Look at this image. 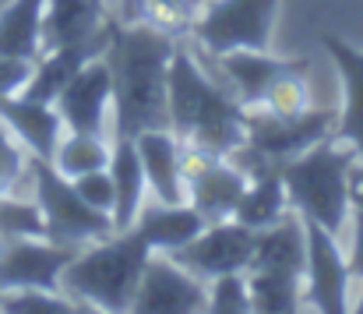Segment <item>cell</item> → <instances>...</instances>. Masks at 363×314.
Listing matches in <instances>:
<instances>
[{"instance_id": "obj_1", "label": "cell", "mask_w": 363, "mask_h": 314, "mask_svg": "<svg viewBox=\"0 0 363 314\" xmlns=\"http://www.w3.org/2000/svg\"><path fill=\"white\" fill-rule=\"evenodd\" d=\"M177 39L141 25L110 18V36L103 60L113 75V134L138 138L152 127H169L166 89H169V60Z\"/></svg>"}, {"instance_id": "obj_2", "label": "cell", "mask_w": 363, "mask_h": 314, "mask_svg": "<svg viewBox=\"0 0 363 314\" xmlns=\"http://www.w3.org/2000/svg\"><path fill=\"white\" fill-rule=\"evenodd\" d=\"M166 117L169 131L208 156L230 159L243 145L247 109L237 103L230 85H219L205 64L201 50L191 39H177L169 60V89H166Z\"/></svg>"}, {"instance_id": "obj_3", "label": "cell", "mask_w": 363, "mask_h": 314, "mask_svg": "<svg viewBox=\"0 0 363 314\" xmlns=\"http://www.w3.org/2000/svg\"><path fill=\"white\" fill-rule=\"evenodd\" d=\"M148 254H152V247L141 240V233L134 226L113 229L110 237L74 251V258L60 272V293L74 308L130 311V301L138 293Z\"/></svg>"}, {"instance_id": "obj_4", "label": "cell", "mask_w": 363, "mask_h": 314, "mask_svg": "<svg viewBox=\"0 0 363 314\" xmlns=\"http://www.w3.org/2000/svg\"><path fill=\"white\" fill-rule=\"evenodd\" d=\"M360 156L339 141V138H325L318 145H311L307 152L279 163L282 180H286V195H289V209L300 219H311L318 226H325L328 233H342L350 226V170Z\"/></svg>"}, {"instance_id": "obj_5", "label": "cell", "mask_w": 363, "mask_h": 314, "mask_svg": "<svg viewBox=\"0 0 363 314\" xmlns=\"http://www.w3.org/2000/svg\"><path fill=\"white\" fill-rule=\"evenodd\" d=\"M335 131V113L332 109H303L293 117H279L268 109H247V134L243 145L230 156L243 173H257L264 166H279L311 145L325 141Z\"/></svg>"}, {"instance_id": "obj_6", "label": "cell", "mask_w": 363, "mask_h": 314, "mask_svg": "<svg viewBox=\"0 0 363 314\" xmlns=\"http://www.w3.org/2000/svg\"><path fill=\"white\" fill-rule=\"evenodd\" d=\"M28 184H32V198L39 202L43 219H46V237L57 240V244H67V247H85V244H96L103 237H110L117 226L106 212L92 209L71 177H64L50 159H39L32 156L28 159Z\"/></svg>"}, {"instance_id": "obj_7", "label": "cell", "mask_w": 363, "mask_h": 314, "mask_svg": "<svg viewBox=\"0 0 363 314\" xmlns=\"http://www.w3.org/2000/svg\"><path fill=\"white\" fill-rule=\"evenodd\" d=\"M275 14L279 0H205L187 39L208 57L233 50H268Z\"/></svg>"}, {"instance_id": "obj_8", "label": "cell", "mask_w": 363, "mask_h": 314, "mask_svg": "<svg viewBox=\"0 0 363 314\" xmlns=\"http://www.w3.org/2000/svg\"><path fill=\"white\" fill-rule=\"evenodd\" d=\"M307 233V265H303V308H314L321 314H342L353 308L350 286V261L339 247V237L325 226L303 219Z\"/></svg>"}, {"instance_id": "obj_9", "label": "cell", "mask_w": 363, "mask_h": 314, "mask_svg": "<svg viewBox=\"0 0 363 314\" xmlns=\"http://www.w3.org/2000/svg\"><path fill=\"white\" fill-rule=\"evenodd\" d=\"M180 173H184V191L187 202L205 215V222L233 219V209L247 188V173L233 159L208 156L194 145H184L180 152Z\"/></svg>"}, {"instance_id": "obj_10", "label": "cell", "mask_w": 363, "mask_h": 314, "mask_svg": "<svg viewBox=\"0 0 363 314\" xmlns=\"http://www.w3.org/2000/svg\"><path fill=\"white\" fill-rule=\"evenodd\" d=\"M130 311H141V314L208 311V286L191 269H184L173 254L152 251L148 265L141 272L138 293L130 301Z\"/></svg>"}, {"instance_id": "obj_11", "label": "cell", "mask_w": 363, "mask_h": 314, "mask_svg": "<svg viewBox=\"0 0 363 314\" xmlns=\"http://www.w3.org/2000/svg\"><path fill=\"white\" fill-rule=\"evenodd\" d=\"M74 251L50 237H0V293L60 290V272Z\"/></svg>"}, {"instance_id": "obj_12", "label": "cell", "mask_w": 363, "mask_h": 314, "mask_svg": "<svg viewBox=\"0 0 363 314\" xmlns=\"http://www.w3.org/2000/svg\"><path fill=\"white\" fill-rule=\"evenodd\" d=\"M250 254H254V229L240 226L237 219L208 222L191 244L173 251V258L205 283L226 272H243L250 265Z\"/></svg>"}, {"instance_id": "obj_13", "label": "cell", "mask_w": 363, "mask_h": 314, "mask_svg": "<svg viewBox=\"0 0 363 314\" xmlns=\"http://www.w3.org/2000/svg\"><path fill=\"white\" fill-rule=\"evenodd\" d=\"M64 131H89L106 134V124H113V75L103 57L89 60L53 99Z\"/></svg>"}, {"instance_id": "obj_14", "label": "cell", "mask_w": 363, "mask_h": 314, "mask_svg": "<svg viewBox=\"0 0 363 314\" xmlns=\"http://www.w3.org/2000/svg\"><path fill=\"white\" fill-rule=\"evenodd\" d=\"M321 50L332 57L342 78V109L335 117L332 138L346 141L363 159V50L350 46L342 36H332V32L321 36Z\"/></svg>"}, {"instance_id": "obj_15", "label": "cell", "mask_w": 363, "mask_h": 314, "mask_svg": "<svg viewBox=\"0 0 363 314\" xmlns=\"http://www.w3.org/2000/svg\"><path fill=\"white\" fill-rule=\"evenodd\" d=\"M0 120L14 131V138L28 148V156H39V159H53V152L64 138V120H60L57 106L28 99L21 92L0 96Z\"/></svg>"}, {"instance_id": "obj_16", "label": "cell", "mask_w": 363, "mask_h": 314, "mask_svg": "<svg viewBox=\"0 0 363 314\" xmlns=\"http://www.w3.org/2000/svg\"><path fill=\"white\" fill-rule=\"evenodd\" d=\"M134 145H138V156H141V166H145L148 195L155 202H187L184 173H180L184 141L169 127H152V131H141L134 138Z\"/></svg>"}, {"instance_id": "obj_17", "label": "cell", "mask_w": 363, "mask_h": 314, "mask_svg": "<svg viewBox=\"0 0 363 314\" xmlns=\"http://www.w3.org/2000/svg\"><path fill=\"white\" fill-rule=\"evenodd\" d=\"M216 60H219L223 78L233 89V96H237V103L243 109L261 106L264 92L272 89V82L279 75H286L293 67H303L300 60H282V57H272L268 50H233V53H223Z\"/></svg>"}, {"instance_id": "obj_18", "label": "cell", "mask_w": 363, "mask_h": 314, "mask_svg": "<svg viewBox=\"0 0 363 314\" xmlns=\"http://www.w3.org/2000/svg\"><path fill=\"white\" fill-rule=\"evenodd\" d=\"M205 226H208L205 215L194 209L191 202H152V205L145 202L141 212H138V219H134V229L141 233V240L152 251H162V254L180 251Z\"/></svg>"}, {"instance_id": "obj_19", "label": "cell", "mask_w": 363, "mask_h": 314, "mask_svg": "<svg viewBox=\"0 0 363 314\" xmlns=\"http://www.w3.org/2000/svg\"><path fill=\"white\" fill-rule=\"evenodd\" d=\"M106 0H46L43 14V50L89 43L106 32Z\"/></svg>"}, {"instance_id": "obj_20", "label": "cell", "mask_w": 363, "mask_h": 314, "mask_svg": "<svg viewBox=\"0 0 363 314\" xmlns=\"http://www.w3.org/2000/svg\"><path fill=\"white\" fill-rule=\"evenodd\" d=\"M106 170L113 177V226L117 229H130L141 205H145V195H148V180H145V166H141L134 138L113 134V148H110Z\"/></svg>"}, {"instance_id": "obj_21", "label": "cell", "mask_w": 363, "mask_h": 314, "mask_svg": "<svg viewBox=\"0 0 363 314\" xmlns=\"http://www.w3.org/2000/svg\"><path fill=\"white\" fill-rule=\"evenodd\" d=\"M289 212V195H286V180L279 166H264L257 173L247 177L240 202L233 209V219L247 229H264L272 222H279Z\"/></svg>"}, {"instance_id": "obj_22", "label": "cell", "mask_w": 363, "mask_h": 314, "mask_svg": "<svg viewBox=\"0 0 363 314\" xmlns=\"http://www.w3.org/2000/svg\"><path fill=\"white\" fill-rule=\"evenodd\" d=\"M43 14L46 0H11L0 7V53L32 60L43 53Z\"/></svg>"}, {"instance_id": "obj_23", "label": "cell", "mask_w": 363, "mask_h": 314, "mask_svg": "<svg viewBox=\"0 0 363 314\" xmlns=\"http://www.w3.org/2000/svg\"><path fill=\"white\" fill-rule=\"evenodd\" d=\"M201 4L205 0H121V11L113 18L141 21V25H152L173 39H187Z\"/></svg>"}, {"instance_id": "obj_24", "label": "cell", "mask_w": 363, "mask_h": 314, "mask_svg": "<svg viewBox=\"0 0 363 314\" xmlns=\"http://www.w3.org/2000/svg\"><path fill=\"white\" fill-rule=\"evenodd\" d=\"M247 290H250V311H300L303 308V276L289 272H268V269H247Z\"/></svg>"}, {"instance_id": "obj_25", "label": "cell", "mask_w": 363, "mask_h": 314, "mask_svg": "<svg viewBox=\"0 0 363 314\" xmlns=\"http://www.w3.org/2000/svg\"><path fill=\"white\" fill-rule=\"evenodd\" d=\"M110 148L113 141H106V134H89V131H64L57 152H53V166L64 173V177H82V173H92V170H103L110 163Z\"/></svg>"}, {"instance_id": "obj_26", "label": "cell", "mask_w": 363, "mask_h": 314, "mask_svg": "<svg viewBox=\"0 0 363 314\" xmlns=\"http://www.w3.org/2000/svg\"><path fill=\"white\" fill-rule=\"evenodd\" d=\"M0 237H46V219L35 198L0 191Z\"/></svg>"}, {"instance_id": "obj_27", "label": "cell", "mask_w": 363, "mask_h": 314, "mask_svg": "<svg viewBox=\"0 0 363 314\" xmlns=\"http://www.w3.org/2000/svg\"><path fill=\"white\" fill-rule=\"evenodd\" d=\"M254 109H268V113H279V117H293V113L311 109V85L303 82V67L279 75L272 82V89L264 92L261 106H254Z\"/></svg>"}, {"instance_id": "obj_28", "label": "cell", "mask_w": 363, "mask_h": 314, "mask_svg": "<svg viewBox=\"0 0 363 314\" xmlns=\"http://www.w3.org/2000/svg\"><path fill=\"white\" fill-rule=\"evenodd\" d=\"M205 286H208V311H219V314L250 311V290H247V276L243 272L216 276Z\"/></svg>"}, {"instance_id": "obj_29", "label": "cell", "mask_w": 363, "mask_h": 314, "mask_svg": "<svg viewBox=\"0 0 363 314\" xmlns=\"http://www.w3.org/2000/svg\"><path fill=\"white\" fill-rule=\"evenodd\" d=\"M28 148L0 120V191H18L21 180H28Z\"/></svg>"}, {"instance_id": "obj_30", "label": "cell", "mask_w": 363, "mask_h": 314, "mask_svg": "<svg viewBox=\"0 0 363 314\" xmlns=\"http://www.w3.org/2000/svg\"><path fill=\"white\" fill-rule=\"evenodd\" d=\"M0 308L4 311H32V308H43V311H71L74 304L60 293V290H7L0 293Z\"/></svg>"}, {"instance_id": "obj_31", "label": "cell", "mask_w": 363, "mask_h": 314, "mask_svg": "<svg viewBox=\"0 0 363 314\" xmlns=\"http://www.w3.org/2000/svg\"><path fill=\"white\" fill-rule=\"evenodd\" d=\"M74 188H78V195H82L92 209L106 212V215L113 219V177H110V170H106V166H103V170H92V173L74 177Z\"/></svg>"}, {"instance_id": "obj_32", "label": "cell", "mask_w": 363, "mask_h": 314, "mask_svg": "<svg viewBox=\"0 0 363 314\" xmlns=\"http://www.w3.org/2000/svg\"><path fill=\"white\" fill-rule=\"evenodd\" d=\"M32 75V60H14V57H4L0 53V96H14L25 89Z\"/></svg>"}, {"instance_id": "obj_33", "label": "cell", "mask_w": 363, "mask_h": 314, "mask_svg": "<svg viewBox=\"0 0 363 314\" xmlns=\"http://www.w3.org/2000/svg\"><path fill=\"white\" fill-rule=\"evenodd\" d=\"M350 226H353V251L346 254V261H350L353 283H357V279L363 283V212H353V215H350Z\"/></svg>"}, {"instance_id": "obj_34", "label": "cell", "mask_w": 363, "mask_h": 314, "mask_svg": "<svg viewBox=\"0 0 363 314\" xmlns=\"http://www.w3.org/2000/svg\"><path fill=\"white\" fill-rule=\"evenodd\" d=\"M350 205L353 212H363V159H357L350 170Z\"/></svg>"}, {"instance_id": "obj_35", "label": "cell", "mask_w": 363, "mask_h": 314, "mask_svg": "<svg viewBox=\"0 0 363 314\" xmlns=\"http://www.w3.org/2000/svg\"><path fill=\"white\" fill-rule=\"evenodd\" d=\"M353 308H357V311H363V293L357 297V301H353Z\"/></svg>"}]
</instances>
